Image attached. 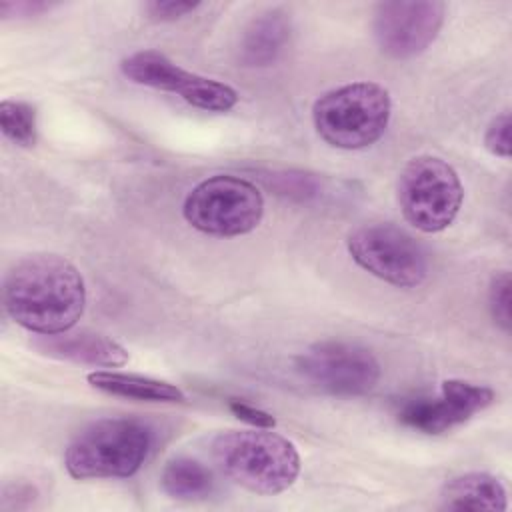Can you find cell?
<instances>
[{
  "instance_id": "5",
  "label": "cell",
  "mask_w": 512,
  "mask_h": 512,
  "mask_svg": "<svg viewBox=\"0 0 512 512\" xmlns=\"http://www.w3.org/2000/svg\"><path fill=\"white\" fill-rule=\"evenodd\" d=\"M186 222L210 236H242L252 232L264 216V198L250 180L216 174L198 182L186 196Z\"/></svg>"
},
{
  "instance_id": "18",
  "label": "cell",
  "mask_w": 512,
  "mask_h": 512,
  "mask_svg": "<svg viewBox=\"0 0 512 512\" xmlns=\"http://www.w3.org/2000/svg\"><path fill=\"white\" fill-rule=\"evenodd\" d=\"M184 100L200 110L208 112H228L238 102V92L218 80L204 78L198 74L196 82L192 84L190 92L184 96Z\"/></svg>"
},
{
  "instance_id": "7",
  "label": "cell",
  "mask_w": 512,
  "mask_h": 512,
  "mask_svg": "<svg viewBox=\"0 0 512 512\" xmlns=\"http://www.w3.org/2000/svg\"><path fill=\"white\" fill-rule=\"evenodd\" d=\"M346 246L360 268L392 286L416 288L428 276L424 248L394 224L360 226Z\"/></svg>"
},
{
  "instance_id": "15",
  "label": "cell",
  "mask_w": 512,
  "mask_h": 512,
  "mask_svg": "<svg viewBox=\"0 0 512 512\" xmlns=\"http://www.w3.org/2000/svg\"><path fill=\"white\" fill-rule=\"evenodd\" d=\"M88 384L100 392L122 396L128 400L140 402H184L186 394L170 382L140 376V374H126V372H112V370H94L86 376Z\"/></svg>"
},
{
  "instance_id": "12",
  "label": "cell",
  "mask_w": 512,
  "mask_h": 512,
  "mask_svg": "<svg viewBox=\"0 0 512 512\" xmlns=\"http://www.w3.org/2000/svg\"><path fill=\"white\" fill-rule=\"evenodd\" d=\"M290 34L292 22L284 10L272 8L258 14L242 32L238 48L240 62L250 68L270 66L288 46Z\"/></svg>"
},
{
  "instance_id": "4",
  "label": "cell",
  "mask_w": 512,
  "mask_h": 512,
  "mask_svg": "<svg viewBox=\"0 0 512 512\" xmlns=\"http://www.w3.org/2000/svg\"><path fill=\"white\" fill-rule=\"evenodd\" d=\"M392 112L390 94L376 82H350L324 92L312 108L318 136L342 150L368 148L382 138Z\"/></svg>"
},
{
  "instance_id": "11",
  "label": "cell",
  "mask_w": 512,
  "mask_h": 512,
  "mask_svg": "<svg viewBox=\"0 0 512 512\" xmlns=\"http://www.w3.org/2000/svg\"><path fill=\"white\" fill-rule=\"evenodd\" d=\"M32 346L44 356L94 368H118L128 362V352L120 342L88 330L40 334Z\"/></svg>"
},
{
  "instance_id": "14",
  "label": "cell",
  "mask_w": 512,
  "mask_h": 512,
  "mask_svg": "<svg viewBox=\"0 0 512 512\" xmlns=\"http://www.w3.org/2000/svg\"><path fill=\"white\" fill-rule=\"evenodd\" d=\"M442 510L504 512L508 498L502 482L488 472H466L448 480L440 492Z\"/></svg>"
},
{
  "instance_id": "3",
  "label": "cell",
  "mask_w": 512,
  "mask_h": 512,
  "mask_svg": "<svg viewBox=\"0 0 512 512\" xmlns=\"http://www.w3.org/2000/svg\"><path fill=\"white\" fill-rule=\"evenodd\" d=\"M152 446V430L136 418H102L74 436L64 466L76 480L128 478L140 470Z\"/></svg>"
},
{
  "instance_id": "22",
  "label": "cell",
  "mask_w": 512,
  "mask_h": 512,
  "mask_svg": "<svg viewBox=\"0 0 512 512\" xmlns=\"http://www.w3.org/2000/svg\"><path fill=\"white\" fill-rule=\"evenodd\" d=\"M228 408L232 410L234 416H238L240 420L252 424L254 428H274L276 426V418L270 412H266L262 408H256V406H252L248 402L232 398L228 402Z\"/></svg>"
},
{
  "instance_id": "9",
  "label": "cell",
  "mask_w": 512,
  "mask_h": 512,
  "mask_svg": "<svg viewBox=\"0 0 512 512\" xmlns=\"http://www.w3.org/2000/svg\"><path fill=\"white\" fill-rule=\"evenodd\" d=\"M446 4L438 0H392L374 10L372 34L390 58L404 60L422 54L438 36Z\"/></svg>"
},
{
  "instance_id": "1",
  "label": "cell",
  "mask_w": 512,
  "mask_h": 512,
  "mask_svg": "<svg viewBox=\"0 0 512 512\" xmlns=\"http://www.w3.org/2000/svg\"><path fill=\"white\" fill-rule=\"evenodd\" d=\"M2 302L18 326L34 334H60L84 314L86 286L68 258L30 254L8 270Z\"/></svg>"
},
{
  "instance_id": "16",
  "label": "cell",
  "mask_w": 512,
  "mask_h": 512,
  "mask_svg": "<svg viewBox=\"0 0 512 512\" xmlns=\"http://www.w3.org/2000/svg\"><path fill=\"white\" fill-rule=\"evenodd\" d=\"M162 490L176 500H202L212 494L214 478L210 470L192 458H172L160 474Z\"/></svg>"
},
{
  "instance_id": "17",
  "label": "cell",
  "mask_w": 512,
  "mask_h": 512,
  "mask_svg": "<svg viewBox=\"0 0 512 512\" xmlns=\"http://www.w3.org/2000/svg\"><path fill=\"white\" fill-rule=\"evenodd\" d=\"M0 126L4 136L24 148L36 144V110L28 102L2 100L0 102Z\"/></svg>"
},
{
  "instance_id": "6",
  "label": "cell",
  "mask_w": 512,
  "mask_h": 512,
  "mask_svg": "<svg viewBox=\"0 0 512 512\" xmlns=\"http://www.w3.org/2000/svg\"><path fill=\"white\" fill-rule=\"evenodd\" d=\"M464 190L456 170L442 158L422 154L398 176V204L408 224L432 234L448 228L462 206Z\"/></svg>"
},
{
  "instance_id": "2",
  "label": "cell",
  "mask_w": 512,
  "mask_h": 512,
  "mask_svg": "<svg viewBox=\"0 0 512 512\" xmlns=\"http://www.w3.org/2000/svg\"><path fill=\"white\" fill-rule=\"evenodd\" d=\"M212 456L228 480L262 496L288 490L300 474L296 446L272 428L222 432L212 442Z\"/></svg>"
},
{
  "instance_id": "20",
  "label": "cell",
  "mask_w": 512,
  "mask_h": 512,
  "mask_svg": "<svg viewBox=\"0 0 512 512\" xmlns=\"http://www.w3.org/2000/svg\"><path fill=\"white\" fill-rule=\"evenodd\" d=\"M484 144L490 154L510 158V114L502 112L496 116L484 134Z\"/></svg>"
},
{
  "instance_id": "13",
  "label": "cell",
  "mask_w": 512,
  "mask_h": 512,
  "mask_svg": "<svg viewBox=\"0 0 512 512\" xmlns=\"http://www.w3.org/2000/svg\"><path fill=\"white\" fill-rule=\"evenodd\" d=\"M120 70L128 80L140 86L176 92L182 98L188 94V90L198 78V74L180 68L158 50H140L126 56L120 62Z\"/></svg>"
},
{
  "instance_id": "19",
  "label": "cell",
  "mask_w": 512,
  "mask_h": 512,
  "mask_svg": "<svg viewBox=\"0 0 512 512\" xmlns=\"http://www.w3.org/2000/svg\"><path fill=\"white\" fill-rule=\"evenodd\" d=\"M488 308L494 322L508 332L510 330V274L506 270L494 274L488 288Z\"/></svg>"
},
{
  "instance_id": "23",
  "label": "cell",
  "mask_w": 512,
  "mask_h": 512,
  "mask_svg": "<svg viewBox=\"0 0 512 512\" xmlns=\"http://www.w3.org/2000/svg\"><path fill=\"white\" fill-rule=\"evenodd\" d=\"M36 498V488L24 482H16V484H6L2 488V500H0V508L2 510H20V508H28Z\"/></svg>"
},
{
  "instance_id": "24",
  "label": "cell",
  "mask_w": 512,
  "mask_h": 512,
  "mask_svg": "<svg viewBox=\"0 0 512 512\" xmlns=\"http://www.w3.org/2000/svg\"><path fill=\"white\" fill-rule=\"evenodd\" d=\"M50 4L46 2H2L0 4V14L4 18L8 16H34V14H40L44 10H48Z\"/></svg>"
},
{
  "instance_id": "8",
  "label": "cell",
  "mask_w": 512,
  "mask_h": 512,
  "mask_svg": "<svg viewBox=\"0 0 512 512\" xmlns=\"http://www.w3.org/2000/svg\"><path fill=\"white\" fill-rule=\"evenodd\" d=\"M296 370L332 396H362L380 380L376 356L360 344L342 340L312 344L296 358Z\"/></svg>"
},
{
  "instance_id": "10",
  "label": "cell",
  "mask_w": 512,
  "mask_h": 512,
  "mask_svg": "<svg viewBox=\"0 0 512 512\" xmlns=\"http://www.w3.org/2000/svg\"><path fill=\"white\" fill-rule=\"evenodd\" d=\"M496 400V394L488 386L472 384L466 380H444L440 396L436 398H414L406 402L398 418L406 426L424 434H444L476 412H482Z\"/></svg>"
},
{
  "instance_id": "21",
  "label": "cell",
  "mask_w": 512,
  "mask_h": 512,
  "mask_svg": "<svg viewBox=\"0 0 512 512\" xmlns=\"http://www.w3.org/2000/svg\"><path fill=\"white\" fill-rule=\"evenodd\" d=\"M200 2H180V0H154L146 4V12L156 22H172L190 12H194Z\"/></svg>"
}]
</instances>
